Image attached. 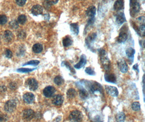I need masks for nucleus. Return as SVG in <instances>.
<instances>
[{
    "instance_id": "f257e3e1",
    "label": "nucleus",
    "mask_w": 145,
    "mask_h": 122,
    "mask_svg": "<svg viewBox=\"0 0 145 122\" xmlns=\"http://www.w3.org/2000/svg\"><path fill=\"white\" fill-rule=\"evenodd\" d=\"M100 53V63L103 68L106 71H108L110 69L111 62L110 59H108L106 52L105 50H101Z\"/></svg>"
},
{
    "instance_id": "f03ea898",
    "label": "nucleus",
    "mask_w": 145,
    "mask_h": 122,
    "mask_svg": "<svg viewBox=\"0 0 145 122\" xmlns=\"http://www.w3.org/2000/svg\"><path fill=\"white\" fill-rule=\"evenodd\" d=\"M16 101L15 100H10L6 102L4 105V110L6 112L11 113L13 112L16 107Z\"/></svg>"
},
{
    "instance_id": "7ed1b4c3",
    "label": "nucleus",
    "mask_w": 145,
    "mask_h": 122,
    "mask_svg": "<svg viewBox=\"0 0 145 122\" xmlns=\"http://www.w3.org/2000/svg\"><path fill=\"white\" fill-rule=\"evenodd\" d=\"M69 119L71 121H80L82 119V114L79 111H73L70 113Z\"/></svg>"
},
{
    "instance_id": "20e7f679",
    "label": "nucleus",
    "mask_w": 145,
    "mask_h": 122,
    "mask_svg": "<svg viewBox=\"0 0 145 122\" xmlns=\"http://www.w3.org/2000/svg\"><path fill=\"white\" fill-rule=\"evenodd\" d=\"M34 112L31 109H27L22 112L23 119L25 120H31L34 117Z\"/></svg>"
},
{
    "instance_id": "39448f33",
    "label": "nucleus",
    "mask_w": 145,
    "mask_h": 122,
    "mask_svg": "<svg viewBox=\"0 0 145 122\" xmlns=\"http://www.w3.org/2000/svg\"><path fill=\"white\" fill-rule=\"evenodd\" d=\"M105 90L107 93L112 97H116L118 95V91L116 87L106 85L105 86Z\"/></svg>"
},
{
    "instance_id": "423d86ee",
    "label": "nucleus",
    "mask_w": 145,
    "mask_h": 122,
    "mask_svg": "<svg viewBox=\"0 0 145 122\" xmlns=\"http://www.w3.org/2000/svg\"><path fill=\"white\" fill-rule=\"evenodd\" d=\"M56 92L55 87L52 86H48L46 87L43 90V94L45 97L47 98L52 97Z\"/></svg>"
},
{
    "instance_id": "0eeeda50",
    "label": "nucleus",
    "mask_w": 145,
    "mask_h": 122,
    "mask_svg": "<svg viewBox=\"0 0 145 122\" xmlns=\"http://www.w3.org/2000/svg\"><path fill=\"white\" fill-rule=\"evenodd\" d=\"M27 84L29 89L31 91L36 90L38 87V82L33 78H30L28 79L27 81Z\"/></svg>"
},
{
    "instance_id": "6e6552de",
    "label": "nucleus",
    "mask_w": 145,
    "mask_h": 122,
    "mask_svg": "<svg viewBox=\"0 0 145 122\" xmlns=\"http://www.w3.org/2000/svg\"><path fill=\"white\" fill-rule=\"evenodd\" d=\"M118 67L120 71L123 73H125L128 70V66L125 61L121 59L118 62Z\"/></svg>"
},
{
    "instance_id": "1a4fd4ad",
    "label": "nucleus",
    "mask_w": 145,
    "mask_h": 122,
    "mask_svg": "<svg viewBox=\"0 0 145 122\" xmlns=\"http://www.w3.org/2000/svg\"><path fill=\"white\" fill-rule=\"evenodd\" d=\"M90 90L92 93L99 91L100 93L102 92V87L101 85L98 82H93L90 86Z\"/></svg>"
},
{
    "instance_id": "9d476101",
    "label": "nucleus",
    "mask_w": 145,
    "mask_h": 122,
    "mask_svg": "<svg viewBox=\"0 0 145 122\" xmlns=\"http://www.w3.org/2000/svg\"><path fill=\"white\" fill-rule=\"evenodd\" d=\"M34 96L33 93L28 92L25 94L23 96V99L26 103L27 104H32L34 101Z\"/></svg>"
},
{
    "instance_id": "9b49d317",
    "label": "nucleus",
    "mask_w": 145,
    "mask_h": 122,
    "mask_svg": "<svg viewBox=\"0 0 145 122\" xmlns=\"http://www.w3.org/2000/svg\"><path fill=\"white\" fill-rule=\"evenodd\" d=\"M52 102L53 105H55L56 106H60L62 104V103L63 102V98L61 95H59V94L55 95L53 97Z\"/></svg>"
},
{
    "instance_id": "f8f14e48",
    "label": "nucleus",
    "mask_w": 145,
    "mask_h": 122,
    "mask_svg": "<svg viewBox=\"0 0 145 122\" xmlns=\"http://www.w3.org/2000/svg\"><path fill=\"white\" fill-rule=\"evenodd\" d=\"M43 8L41 5L37 4L33 6V7L31 9V12L33 15L35 16H37L40 15L43 13Z\"/></svg>"
},
{
    "instance_id": "ddd939ff",
    "label": "nucleus",
    "mask_w": 145,
    "mask_h": 122,
    "mask_svg": "<svg viewBox=\"0 0 145 122\" xmlns=\"http://www.w3.org/2000/svg\"><path fill=\"white\" fill-rule=\"evenodd\" d=\"M140 5L136 0H130V9L135 13L140 10Z\"/></svg>"
},
{
    "instance_id": "4468645a",
    "label": "nucleus",
    "mask_w": 145,
    "mask_h": 122,
    "mask_svg": "<svg viewBox=\"0 0 145 122\" xmlns=\"http://www.w3.org/2000/svg\"><path fill=\"white\" fill-rule=\"evenodd\" d=\"M104 78L107 82L111 83H116V76L113 73H106L104 75Z\"/></svg>"
},
{
    "instance_id": "2eb2a0df",
    "label": "nucleus",
    "mask_w": 145,
    "mask_h": 122,
    "mask_svg": "<svg viewBox=\"0 0 145 122\" xmlns=\"http://www.w3.org/2000/svg\"><path fill=\"white\" fill-rule=\"evenodd\" d=\"M124 0H116L113 5V9L116 11H119L124 8Z\"/></svg>"
},
{
    "instance_id": "dca6fc26",
    "label": "nucleus",
    "mask_w": 145,
    "mask_h": 122,
    "mask_svg": "<svg viewBox=\"0 0 145 122\" xmlns=\"http://www.w3.org/2000/svg\"><path fill=\"white\" fill-rule=\"evenodd\" d=\"M86 62H87V60L85 56H84V55H82L80 58V62L74 66V67L77 69H80L86 65Z\"/></svg>"
},
{
    "instance_id": "f3484780",
    "label": "nucleus",
    "mask_w": 145,
    "mask_h": 122,
    "mask_svg": "<svg viewBox=\"0 0 145 122\" xmlns=\"http://www.w3.org/2000/svg\"><path fill=\"white\" fill-rule=\"evenodd\" d=\"M128 38V34L126 33L124 31H122V32H120L119 35H118V37L117 38V41L119 43H122V42H125L126 39Z\"/></svg>"
},
{
    "instance_id": "a211bd4d",
    "label": "nucleus",
    "mask_w": 145,
    "mask_h": 122,
    "mask_svg": "<svg viewBox=\"0 0 145 122\" xmlns=\"http://www.w3.org/2000/svg\"><path fill=\"white\" fill-rule=\"evenodd\" d=\"M86 15L89 17H94L96 13V8L94 6H90L87 9Z\"/></svg>"
},
{
    "instance_id": "6ab92c4d",
    "label": "nucleus",
    "mask_w": 145,
    "mask_h": 122,
    "mask_svg": "<svg viewBox=\"0 0 145 122\" xmlns=\"http://www.w3.org/2000/svg\"><path fill=\"white\" fill-rule=\"evenodd\" d=\"M3 37L4 40L7 41H10L12 39H13V35L12 34V33L9 30H5V31L4 32V34H3Z\"/></svg>"
},
{
    "instance_id": "aec40b11",
    "label": "nucleus",
    "mask_w": 145,
    "mask_h": 122,
    "mask_svg": "<svg viewBox=\"0 0 145 122\" xmlns=\"http://www.w3.org/2000/svg\"><path fill=\"white\" fill-rule=\"evenodd\" d=\"M72 44V40L69 36H67L63 40V45L65 47L71 46Z\"/></svg>"
},
{
    "instance_id": "412c9836",
    "label": "nucleus",
    "mask_w": 145,
    "mask_h": 122,
    "mask_svg": "<svg viewBox=\"0 0 145 122\" xmlns=\"http://www.w3.org/2000/svg\"><path fill=\"white\" fill-rule=\"evenodd\" d=\"M116 21L119 24L123 23L125 21V18L123 13H119L117 15Z\"/></svg>"
},
{
    "instance_id": "4be33fe9",
    "label": "nucleus",
    "mask_w": 145,
    "mask_h": 122,
    "mask_svg": "<svg viewBox=\"0 0 145 122\" xmlns=\"http://www.w3.org/2000/svg\"><path fill=\"white\" fill-rule=\"evenodd\" d=\"M43 46L40 44H36L33 45L32 47V50L35 53H39L43 51Z\"/></svg>"
},
{
    "instance_id": "5701e85b",
    "label": "nucleus",
    "mask_w": 145,
    "mask_h": 122,
    "mask_svg": "<svg viewBox=\"0 0 145 122\" xmlns=\"http://www.w3.org/2000/svg\"><path fill=\"white\" fill-rule=\"evenodd\" d=\"M77 93L76 91L73 89H70L67 92V96L68 99H72L76 96Z\"/></svg>"
},
{
    "instance_id": "b1692460",
    "label": "nucleus",
    "mask_w": 145,
    "mask_h": 122,
    "mask_svg": "<svg viewBox=\"0 0 145 122\" xmlns=\"http://www.w3.org/2000/svg\"><path fill=\"white\" fill-rule=\"evenodd\" d=\"M70 29L72 33L77 35L78 33V26L77 23H71L70 24Z\"/></svg>"
},
{
    "instance_id": "393cba45",
    "label": "nucleus",
    "mask_w": 145,
    "mask_h": 122,
    "mask_svg": "<svg viewBox=\"0 0 145 122\" xmlns=\"http://www.w3.org/2000/svg\"><path fill=\"white\" fill-rule=\"evenodd\" d=\"M116 119L117 121H123L125 119V115L123 112H118L116 116Z\"/></svg>"
},
{
    "instance_id": "a878e982",
    "label": "nucleus",
    "mask_w": 145,
    "mask_h": 122,
    "mask_svg": "<svg viewBox=\"0 0 145 122\" xmlns=\"http://www.w3.org/2000/svg\"><path fill=\"white\" fill-rule=\"evenodd\" d=\"M131 109L132 110L134 111H140L141 109V106H140V103L137 101L132 103L131 104Z\"/></svg>"
},
{
    "instance_id": "bb28decb",
    "label": "nucleus",
    "mask_w": 145,
    "mask_h": 122,
    "mask_svg": "<svg viewBox=\"0 0 145 122\" xmlns=\"http://www.w3.org/2000/svg\"><path fill=\"white\" fill-rule=\"evenodd\" d=\"M54 82L57 85H61L64 83V79L61 76H56L54 79Z\"/></svg>"
},
{
    "instance_id": "cd10ccee",
    "label": "nucleus",
    "mask_w": 145,
    "mask_h": 122,
    "mask_svg": "<svg viewBox=\"0 0 145 122\" xmlns=\"http://www.w3.org/2000/svg\"><path fill=\"white\" fill-rule=\"evenodd\" d=\"M137 32L138 35H139L141 37H143L145 36V25L144 24H142V25L140 26V27L138 28Z\"/></svg>"
},
{
    "instance_id": "c85d7f7f",
    "label": "nucleus",
    "mask_w": 145,
    "mask_h": 122,
    "mask_svg": "<svg viewBox=\"0 0 145 122\" xmlns=\"http://www.w3.org/2000/svg\"><path fill=\"white\" fill-rule=\"evenodd\" d=\"M135 53V51L134 48H129L126 50V56L129 58H131L134 56V55Z\"/></svg>"
},
{
    "instance_id": "c756f323",
    "label": "nucleus",
    "mask_w": 145,
    "mask_h": 122,
    "mask_svg": "<svg viewBox=\"0 0 145 122\" xmlns=\"http://www.w3.org/2000/svg\"><path fill=\"white\" fill-rule=\"evenodd\" d=\"M79 94L80 97L83 99H85L88 97V93L87 91L84 90V89H82L80 90L79 91Z\"/></svg>"
},
{
    "instance_id": "7c9ffc66",
    "label": "nucleus",
    "mask_w": 145,
    "mask_h": 122,
    "mask_svg": "<svg viewBox=\"0 0 145 122\" xmlns=\"http://www.w3.org/2000/svg\"><path fill=\"white\" fill-rule=\"evenodd\" d=\"M26 20H27L26 16L24 15H21L19 16V17L17 18L18 23H19L21 24H25L26 22Z\"/></svg>"
},
{
    "instance_id": "2f4dec72",
    "label": "nucleus",
    "mask_w": 145,
    "mask_h": 122,
    "mask_svg": "<svg viewBox=\"0 0 145 122\" xmlns=\"http://www.w3.org/2000/svg\"><path fill=\"white\" fill-rule=\"evenodd\" d=\"M7 22V17L4 15H0V24H4Z\"/></svg>"
},
{
    "instance_id": "473e14b6",
    "label": "nucleus",
    "mask_w": 145,
    "mask_h": 122,
    "mask_svg": "<svg viewBox=\"0 0 145 122\" xmlns=\"http://www.w3.org/2000/svg\"><path fill=\"white\" fill-rule=\"evenodd\" d=\"M85 72L86 73H87L88 74L90 75V76H94L95 74V73L94 72V71L91 69L90 67H87L85 70Z\"/></svg>"
},
{
    "instance_id": "72a5a7b5",
    "label": "nucleus",
    "mask_w": 145,
    "mask_h": 122,
    "mask_svg": "<svg viewBox=\"0 0 145 122\" xmlns=\"http://www.w3.org/2000/svg\"><path fill=\"white\" fill-rule=\"evenodd\" d=\"M18 22H17L16 20H14V21H12L10 22V24H9V25H10V27L11 28H13V29H16L18 28V26H19V25H18Z\"/></svg>"
},
{
    "instance_id": "f704fd0d",
    "label": "nucleus",
    "mask_w": 145,
    "mask_h": 122,
    "mask_svg": "<svg viewBox=\"0 0 145 122\" xmlns=\"http://www.w3.org/2000/svg\"><path fill=\"white\" fill-rule=\"evenodd\" d=\"M39 64V62L38 60H31L24 64V65H35L36 66V65H38Z\"/></svg>"
},
{
    "instance_id": "c9c22d12",
    "label": "nucleus",
    "mask_w": 145,
    "mask_h": 122,
    "mask_svg": "<svg viewBox=\"0 0 145 122\" xmlns=\"http://www.w3.org/2000/svg\"><path fill=\"white\" fill-rule=\"evenodd\" d=\"M8 120V117L7 115L2 113L0 112V121H5Z\"/></svg>"
},
{
    "instance_id": "e433bc0d",
    "label": "nucleus",
    "mask_w": 145,
    "mask_h": 122,
    "mask_svg": "<svg viewBox=\"0 0 145 122\" xmlns=\"http://www.w3.org/2000/svg\"><path fill=\"white\" fill-rule=\"evenodd\" d=\"M16 4L19 6H22L26 3V0H15Z\"/></svg>"
},
{
    "instance_id": "4c0bfd02",
    "label": "nucleus",
    "mask_w": 145,
    "mask_h": 122,
    "mask_svg": "<svg viewBox=\"0 0 145 122\" xmlns=\"http://www.w3.org/2000/svg\"><path fill=\"white\" fill-rule=\"evenodd\" d=\"M33 70H34V69H18L17 71V72H19L27 73V72H31V71H33Z\"/></svg>"
},
{
    "instance_id": "58836bf2",
    "label": "nucleus",
    "mask_w": 145,
    "mask_h": 122,
    "mask_svg": "<svg viewBox=\"0 0 145 122\" xmlns=\"http://www.w3.org/2000/svg\"><path fill=\"white\" fill-rule=\"evenodd\" d=\"M5 55L6 57H7L8 58H11L12 56H13V54H12V52H11L10 50H7L5 52Z\"/></svg>"
},
{
    "instance_id": "ea45409f",
    "label": "nucleus",
    "mask_w": 145,
    "mask_h": 122,
    "mask_svg": "<svg viewBox=\"0 0 145 122\" xmlns=\"http://www.w3.org/2000/svg\"><path fill=\"white\" fill-rule=\"evenodd\" d=\"M46 2L49 4H56L58 2V0H46Z\"/></svg>"
},
{
    "instance_id": "a19ab883",
    "label": "nucleus",
    "mask_w": 145,
    "mask_h": 122,
    "mask_svg": "<svg viewBox=\"0 0 145 122\" xmlns=\"http://www.w3.org/2000/svg\"><path fill=\"white\" fill-rule=\"evenodd\" d=\"M143 47H144V48H145V40L143 41Z\"/></svg>"
}]
</instances>
